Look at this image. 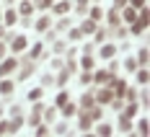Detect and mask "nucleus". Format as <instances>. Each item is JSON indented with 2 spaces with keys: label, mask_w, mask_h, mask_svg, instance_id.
<instances>
[{
  "label": "nucleus",
  "mask_w": 150,
  "mask_h": 137,
  "mask_svg": "<svg viewBox=\"0 0 150 137\" xmlns=\"http://www.w3.org/2000/svg\"><path fill=\"white\" fill-rule=\"evenodd\" d=\"M21 127V122H0V135H13Z\"/></svg>",
  "instance_id": "nucleus-1"
},
{
  "label": "nucleus",
  "mask_w": 150,
  "mask_h": 137,
  "mask_svg": "<svg viewBox=\"0 0 150 137\" xmlns=\"http://www.w3.org/2000/svg\"><path fill=\"white\" fill-rule=\"evenodd\" d=\"M13 70H16V60H5L3 65H0V78L8 75V73H13Z\"/></svg>",
  "instance_id": "nucleus-2"
},
{
  "label": "nucleus",
  "mask_w": 150,
  "mask_h": 137,
  "mask_svg": "<svg viewBox=\"0 0 150 137\" xmlns=\"http://www.w3.org/2000/svg\"><path fill=\"white\" fill-rule=\"evenodd\" d=\"M111 98H114V91H109V88H104V91L98 93V101H101V104H109Z\"/></svg>",
  "instance_id": "nucleus-3"
},
{
  "label": "nucleus",
  "mask_w": 150,
  "mask_h": 137,
  "mask_svg": "<svg viewBox=\"0 0 150 137\" xmlns=\"http://www.w3.org/2000/svg\"><path fill=\"white\" fill-rule=\"evenodd\" d=\"M21 49H26V39L23 36H16L13 39V52H21Z\"/></svg>",
  "instance_id": "nucleus-4"
},
{
  "label": "nucleus",
  "mask_w": 150,
  "mask_h": 137,
  "mask_svg": "<svg viewBox=\"0 0 150 137\" xmlns=\"http://www.w3.org/2000/svg\"><path fill=\"white\" fill-rule=\"evenodd\" d=\"M54 11H57V13H67V11H70V3H67V0H60V3L54 5Z\"/></svg>",
  "instance_id": "nucleus-5"
},
{
  "label": "nucleus",
  "mask_w": 150,
  "mask_h": 137,
  "mask_svg": "<svg viewBox=\"0 0 150 137\" xmlns=\"http://www.w3.org/2000/svg\"><path fill=\"white\" fill-rule=\"evenodd\" d=\"M91 31H96V21H93V18L83 23V34H91Z\"/></svg>",
  "instance_id": "nucleus-6"
},
{
  "label": "nucleus",
  "mask_w": 150,
  "mask_h": 137,
  "mask_svg": "<svg viewBox=\"0 0 150 137\" xmlns=\"http://www.w3.org/2000/svg\"><path fill=\"white\" fill-rule=\"evenodd\" d=\"M124 91H127V85H124L122 80H114V93H117V96H122Z\"/></svg>",
  "instance_id": "nucleus-7"
},
{
  "label": "nucleus",
  "mask_w": 150,
  "mask_h": 137,
  "mask_svg": "<svg viewBox=\"0 0 150 137\" xmlns=\"http://www.w3.org/2000/svg\"><path fill=\"white\" fill-rule=\"evenodd\" d=\"M114 52H117V47H104V49H101V57L109 60V57H114Z\"/></svg>",
  "instance_id": "nucleus-8"
},
{
  "label": "nucleus",
  "mask_w": 150,
  "mask_h": 137,
  "mask_svg": "<svg viewBox=\"0 0 150 137\" xmlns=\"http://www.w3.org/2000/svg\"><path fill=\"white\" fill-rule=\"evenodd\" d=\"M13 91V83H11V80H3V83H0V93H11Z\"/></svg>",
  "instance_id": "nucleus-9"
},
{
  "label": "nucleus",
  "mask_w": 150,
  "mask_h": 137,
  "mask_svg": "<svg viewBox=\"0 0 150 137\" xmlns=\"http://www.w3.org/2000/svg\"><path fill=\"white\" fill-rule=\"evenodd\" d=\"M62 106H65V109H62V114H65V117H73V114H75V106H73V104H67V101H65Z\"/></svg>",
  "instance_id": "nucleus-10"
},
{
  "label": "nucleus",
  "mask_w": 150,
  "mask_h": 137,
  "mask_svg": "<svg viewBox=\"0 0 150 137\" xmlns=\"http://www.w3.org/2000/svg\"><path fill=\"white\" fill-rule=\"evenodd\" d=\"M31 11H34V3H29V0H26V3L21 5V13H23V16H31Z\"/></svg>",
  "instance_id": "nucleus-11"
},
{
  "label": "nucleus",
  "mask_w": 150,
  "mask_h": 137,
  "mask_svg": "<svg viewBox=\"0 0 150 137\" xmlns=\"http://www.w3.org/2000/svg\"><path fill=\"white\" fill-rule=\"evenodd\" d=\"M119 129L122 132H129V117H122L119 119Z\"/></svg>",
  "instance_id": "nucleus-12"
},
{
  "label": "nucleus",
  "mask_w": 150,
  "mask_h": 137,
  "mask_svg": "<svg viewBox=\"0 0 150 137\" xmlns=\"http://www.w3.org/2000/svg\"><path fill=\"white\" fill-rule=\"evenodd\" d=\"M96 132H98V135H111V127H109V124H101V127H98V129H96Z\"/></svg>",
  "instance_id": "nucleus-13"
},
{
  "label": "nucleus",
  "mask_w": 150,
  "mask_h": 137,
  "mask_svg": "<svg viewBox=\"0 0 150 137\" xmlns=\"http://www.w3.org/2000/svg\"><path fill=\"white\" fill-rule=\"evenodd\" d=\"M124 18H127V21H132V23H135V18H137V13H135V8H129V11H124Z\"/></svg>",
  "instance_id": "nucleus-14"
},
{
  "label": "nucleus",
  "mask_w": 150,
  "mask_h": 137,
  "mask_svg": "<svg viewBox=\"0 0 150 137\" xmlns=\"http://www.w3.org/2000/svg\"><path fill=\"white\" fill-rule=\"evenodd\" d=\"M135 114H137V106H135V104H129V106H127V111H124V117H129V119H132Z\"/></svg>",
  "instance_id": "nucleus-15"
},
{
  "label": "nucleus",
  "mask_w": 150,
  "mask_h": 137,
  "mask_svg": "<svg viewBox=\"0 0 150 137\" xmlns=\"http://www.w3.org/2000/svg\"><path fill=\"white\" fill-rule=\"evenodd\" d=\"M36 29H39V31H47V29H49V18H42V21L36 23Z\"/></svg>",
  "instance_id": "nucleus-16"
},
{
  "label": "nucleus",
  "mask_w": 150,
  "mask_h": 137,
  "mask_svg": "<svg viewBox=\"0 0 150 137\" xmlns=\"http://www.w3.org/2000/svg\"><path fill=\"white\" fill-rule=\"evenodd\" d=\"M83 67H86V70H91V67H93V57H91V54H86V57H83Z\"/></svg>",
  "instance_id": "nucleus-17"
},
{
  "label": "nucleus",
  "mask_w": 150,
  "mask_h": 137,
  "mask_svg": "<svg viewBox=\"0 0 150 137\" xmlns=\"http://www.w3.org/2000/svg\"><path fill=\"white\" fill-rule=\"evenodd\" d=\"M88 127H91V117H88V114H86V117L80 119V129H88Z\"/></svg>",
  "instance_id": "nucleus-18"
},
{
  "label": "nucleus",
  "mask_w": 150,
  "mask_h": 137,
  "mask_svg": "<svg viewBox=\"0 0 150 137\" xmlns=\"http://www.w3.org/2000/svg\"><path fill=\"white\" fill-rule=\"evenodd\" d=\"M88 117L91 119H101V109H93V111L88 109Z\"/></svg>",
  "instance_id": "nucleus-19"
},
{
  "label": "nucleus",
  "mask_w": 150,
  "mask_h": 137,
  "mask_svg": "<svg viewBox=\"0 0 150 137\" xmlns=\"http://www.w3.org/2000/svg\"><path fill=\"white\" fill-rule=\"evenodd\" d=\"M137 80H140V83H148V70H140V73H137Z\"/></svg>",
  "instance_id": "nucleus-20"
},
{
  "label": "nucleus",
  "mask_w": 150,
  "mask_h": 137,
  "mask_svg": "<svg viewBox=\"0 0 150 137\" xmlns=\"http://www.w3.org/2000/svg\"><path fill=\"white\" fill-rule=\"evenodd\" d=\"M49 5H52V0H36V8H44V11H47Z\"/></svg>",
  "instance_id": "nucleus-21"
},
{
  "label": "nucleus",
  "mask_w": 150,
  "mask_h": 137,
  "mask_svg": "<svg viewBox=\"0 0 150 137\" xmlns=\"http://www.w3.org/2000/svg\"><path fill=\"white\" fill-rule=\"evenodd\" d=\"M109 23L117 26V23H119V16H117V13H109Z\"/></svg>",
  "instance_id": "nucleus-22"
},
{
  "label": "nucleus",
  "mask_w": 150,
  "mask_h": 137,
  "mask_svg": "<svg viewBox=\"0 0 150 137\" xmlns=\"http://www.w3.org/2000/svg\"><path fill=\"white\" fill-rule=\"evenodd\" d=\"M42 54V44H34V49H31V57H39Z\"/></svg>",
  "instance_id": "nucleus-23"
},
{
  "label": "nucleus",
  "mask_w": 150,
  "mask_h": 137,
  "mask_svg": "<svg viewBox=\"0 0 150 137\" xmlns=\"http://www.w3.org/2000/svg\"><path fill=\"white\" fill-rule=\"evenodd\" d=\"M137 129H140V135H148V122H145V119H142V122H140V127H137Z\"/></svg>",
  "instance_id": "nucleus-24"
},
{
  "label": "nucleus",
  "mask_w": 150,
  "mask_h": 137,
  "mask_svg": "<svg viewBox=\"0 0 150 137\" xmlns=\"http://www.w3.org/2000/svg\"><path fill=\"white\" fill-rule=\"evenodd\" d=\"M91 104H93V96L86 93V96H83V106H91Z\"/></svg>",
  "instance_id": "nucleus-25"
},
{
  "label": "nucleus",
  "mask_w": 150,
  "mask_h": 137,
  "mask_svg": "<svg viewBox=\"0 0 150 137\" xmlns=\"http://www.w3.org/2000/svg\"><path fill=\"white\" fill-rule=\"evenodd\" d=\"M13 21H16V13H13V11H8V13H5V23H13Z\"/></svg>",
  "instance_id": "nucleus-26"
},
{
  "label": "nucleus",
  "mask_w": 150,
  "mask_h": 137,
  "mask_svg": "<svg viewBox=\"0 0 150 137\" xmlns=\"http://www.w3.org/2000/svg\"><path fill=\"white\" fill-rule=\"evenodd\" d=\"M96 80H98V83H104V80H109V73H106V70H104V73H98V75H96Z\"/></svg>",
  "instance_id": "nucleus-27"
},
{
  "label": "nucleus",
  "mask_w": 150,
  "mask_h": 137,
  "mask_svg": "<svg viewBox=\"0 0 150 137\" xmlns=\"http://www.w3.org/2000/svg\"><path fill=\"white\" fill-rule=\"evenodd\" d=\"M91 18H93V21H96V18H101V8H93V11H91Z\"/></svg>",
  "instance_id": "nucleus-28"
},
{
  "label": "nucleus",
  "mask_w": 150,
  "mask_h": 137,
  "mask_svg": "<svg viewBox=\"0 0 150 137\" xmlns=\"http://www.w3.org/2000/svg\"><path fill=\"white\" fill-rule=\"evenodd\" d=\"M124 67H127V70H135V67H137V62L132 60V57H129V60H127V65H124Z\"/></svg>",
  "instance_id": "nucleus-29"
},
{
  "label": "nucleus",
  "mask_w": 150,
  "mask_h": 137,
  "mask_svg": "<svg viewBox=\"0 0 150 137\" xmlns=\"http://www.w3.org/2000/svg\"><path fill=\"white\" fill-rule=\"evenodd\" d=\"M39 96H42V91H39V88H36V91H31V93H29V98H31V101H36Z\"/></svg>",
  "instance_id": "nucleus-30"
},
{
  "label": "nucleus",
  "mask_w": 150,
  "mask_h": 137,
  "mask_svg": "<svg viewBox=\"0 0 150 137\" xmlns=\"http://www.w3.org/2000/svg\"><path fill=\"white\" fill-rule=\"evenodd\" d=\"M31 73H34V67H31V65H26V70H23V73H21V78H29Z\"/></svg>",
  "instance_id": "nucleus-31"
},
{
  "label": "nucleus",
  "mask_w": 150,
  "mask_h": 137,
  "mask_svg": "<svg viewBox=\"0 0 150 137\" xmlns=\"http://www.w3.org/2000/svg\"><path fill=\"white\" fill-rule=\"evenodd\" d=\"M140 62H142V65L148 62V49H142V52H140Z\"/></svg>",
  "instance_id": "nucleus-32"
},
{
  "label": "nucleus",
  "mask_w": 150,
  "mask_h": 137,
  "mask_svg": "<svg viewBox=\"0 0 150 137\" xmlns=\"http://www.w3.org/2000/svg\"><path fill=\"white\" fill-rule=\"evenodd\" d=\"M132 8H145V0H132Z\"/></svg>",
  "instance_id": "nucleus-33"
},
{
  "label": "nucleus",
  "mask_w": 150,
  "mask_h": 137,
  "mask_svg": "<svg viewBox=\"0 0 150 137\" xmlns=\"http://www.w3.org/2000/svg\"><path fill=\"white\" fill-rule=\"evenodd\" d=\"M65 101H67V93H60V96H57V104H60V106H62Z\"/></svg>",
  "instance_id": "nucleus-34"
},
{
  "label": "nucleus",
  "mask_w": 150,
  "mask_h": 137,
  "mask_svg": "<svg viewBox=\"0 0 150 137\" xmlns=\"http://www.w3.org/2000/svg\"><path fill=\"white\" fill-rule=\"evenodd\" d=\"M80 34H83V31H78V29H73V31H70V39H80Z\"/></svg>",
  "instance_id": "nucleus-35"
},
{
  "label": "nucleus",
  "mask_w": 150,
  "mask_h": 137,
  "mask_svg": "<svg viewBox=\"0 0 150 137\" xmlns=\"http://www.w3.org/2000/svg\"><path fill=\"white\" fill-rule=\"evenodd\" d=\"M0 57H5V44H0Z\"/></svg>",
  "instance_id": "nucleus-36"
},
{
  "label": "nucleus",
  "mask_w": 150,
  "mask_h": 137,
  "mask_svg": "<svg viewBox=\"0 0 150 137\" xmlns=\"http://www.w3.org/2000/svg\"><path fill=\"white\" fill-rule=\"evenodd\" d=\"M124 3H127V0H117V8H122V5H124Z\"/></svg>",
  "instance_id": "nucleus-37"
},
{
  "label": "nucleus",
  "mask_w": 150,
  "mask_h": 137,
  "mask_svg": "<svg viewBox=\"0 0 150 137\" xmlns=\"http://www.w3.org/2000/svg\"><path fill=\"white\" fill-rule=\"evenodd\" d=\"M78 3H80V5H86V3H88V0H78Z\"/></svg>",
  "instance_id": "nucleus-38"
},
{
  "label": "nucleus",
  "mask_w": 150,
  "mask_h": 137,
  "mask_svg": "<svg viewBox=\"0 0 150 137\" xmlns=\"http://www.w3.org/2000/svg\"><path fill=\"white\" fill-rule=\"evenodd\" d=\"M0 114H3V111H0Z\"/></svg>",
  "instance_id": "nucleus-39"
}]
</instances>
